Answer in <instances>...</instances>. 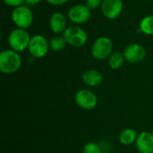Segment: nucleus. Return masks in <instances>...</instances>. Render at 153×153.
<instances>
[{
    "mask_svg": "<svg viewBox=\"0 0 153 153\" xmlns=\"http://www.w3.org/2000/svg\"><path fill=\"white\" fill-rule=\"evenodd\" d=\"M22 66V58L18 52L13 49H4L0 53V71L11 74L17 72Z\"/></svg>",
    "mask_w": 153,
    "mask_h": 153,
    "instance_id": "f257e3e1",
    "label": "nucleus"
},
{
    "mask_svg": "<svg viewBox=\"0 0 153 153\" xmlns=\"http://www.w3.org/2000/svg\"><path fill=\"white\" fill-rule=\"evenodd\" d=\"M31 37L25 29L16 28L13 30L8 36V44L11 49L16 52H22L28 48Z\"/></svg>",
    "mask_w": 153,
    "mask_h": 153,
    "instance_id": "f03ea898",
    "label": "nucleus"
},
{
    "mask_svg": "<svg viewBox=\"0 0 153 153\" xmlns=\"http://www.w3.org/2000/svg\"><path fill=\"white\" fill-rule=\"evenodd\" d=\"M11 19L17 28L27 30L33 22V13L27 5H20L14 7L11 13Z\"/></svg>",
    "mask_w": 153,
    "mask_h": 153,
    "instance_id": "7ed1b4c3",
    "label": "nucleus"
},
{
    "mask_svg": "<svg viewBox=\"0 0 153 153\" xmlns=\"http://www.w3.org/2000/svg\"><path fill=\"white\" fill-rule=\"evenodd\" d=\"M63 36L66 43L74 48L83 47L88 41L87 32L79 26H69L64 31Z\"/></svg>",
    "mask_w": 153,
    "mask_h": 153,
    "instance_id": "20e7f679",
    "label": "nucleus"
},
{
    "mask_svg": "<svg viewBox=\"0 0 153 153\" xmlns=\"http://www.w3.org/2000/svg\"><path fill=\"white\" fill-rule=\"evenodd\" d=\"M113 42L108 37L98 38L91 48V55L97 60H104L110 56L113 50Z\"/></svg>",
    "mask_w": 153,
    "mask_h": 153,
    "instance_id": "39448f33",
    "label": "nucleus"
},
{
    "mask_svg": "<svg viewBox=\"0 0 153 153\" xmlns=\"http://www.w3.org/2000/svg\"><path fill=\"white\" fill-rule=\"evenodd\" d=\"M49 48V42L43 35L40 34H37L31 37L28 47L30 54L35 58H41L45 56L48 54Z\"/></svg>",
    "mask_w": 153,
    "mask_h": 153,
    "instance_id": "423d86ee",
    "label": "nucleus"
},
{
    "mask_svg": "<svg viewBox=\"0 0 153 153\" xmlns=\"http://www.w3.org/2000/svg\"><path fill=\"white\" fill-rule=\"evenodd\" d=\"M67 14L72 22L80 25L87 22L90 20L91 12L86 4H75L69 9Z\"/></svg>",
    "mask_w": 153,
    "mask_h": 153,
    "instance_id": "0eeeda50",
    "label": "nucleus"
},
{
    "mask_svg": "<svg viewBox=\"0 0 153 153\" xmlns=\"http://www.w3.org/2000/svg\"><path fill=\"white\" fill-rule=\"evenodd\" d=\"M75 102L80 108L85 110H91L97 106L98 98L93 91L82 89L75 94Z\"/></svg>",
    "mask_w": 153,
    "mask_h": 153,
    "instance_id": "6e6552de",
    "label": "nucleus"
},
{
    "mask_svg": "<svg viewBox=\"0 0 153 153\" xmlns=\"http://www.w3.org/2000/svg\"><path fill=\"white\" fill-rule=\"evenodd\" d=\"M123 55L127 62L131 64H138L145 58L146 50L141 44L132 43L125 48Z\"/></svg>",
    "mask_w": 153,
    "mask_h": 153,
    "instance_id": "1a4fd4ad",
    "label": "nucleus"
},
{
    "mask_svg": "<svg viewBox=\"0 0 153 153\" xmlns=\"http://www.w3.org/2000/svg\"><path fill=\"white\" fill-rule=\"evenodd\" d=\"M123 10L122 0H103L101 4V11L103 15L110 20L117 18Z\"/></svg>",
    "mask_w": 153,
    "mask_h": 153,
    "instance_id": "9d476101",
    "label": "nucleus"
},
{
    "mask_svg": "<svg viewBox=\"0 0 153 153\" xmlns=\"http://www.w3.org/2000/svg\"><path fill=\"white\" fill-rule=\"evenodd\" d=\"M135 145L140 153H153V134L147 131L140 133Z\"/></svg>",
    "mask_w": 153,
    "mask_h": 153,
    "instance_id": "9b49d317",
    "label": "nucleus"
},
{
    "mask_svg": "<svg viewBox=\"0 0 153 153\" xmlns=\"http://www.w3.org/2000/svg\"><path fill=\"white\" fill-rule=\"evenodd\" d=\"M66 17L65 14H63L60 12H56L51 14L49 18V25L51 30L56 34L64 33V31L66 30Z\"/></svg>",
    "mask_w": 153,
    "mask_h": 153,
    "instance_id": "f8f14e48",
    "label": "nucleus"
},
{
    "mask_svg": "<svg viewBox=\"0 0 153 153\" xmlns=\"http://www.w3.org/2000/svg\"><path fill=\"white\" fill-rule=\"evenodd\" d=\"M82 78V82L90 87L99 86L103 81V76L101 73L95 69H89L85 71Z\"/></svg>",
    "mask_w": 153,
    "mask_h": 153,
    "instance_id": "ddd939ff",
    "label": "nucleus"
},
{
    "mask_svg": "<svg viewBox=\"0 0 153 153\" xmlns=\"http://www.w3.org/2000/svg\"><path fill=\"white\" fill-rule=\"evenodd\" d=\"M137 136H138V134L134 129L127 128V129H125L124 131H122L121 134H119V142L123 145L128 146V145H131L132 143H135Z\"/></svg>",
    "mask_w": 153,
    "mask_h": 153,
    "instance_id": "4468645a",
    "label": "nucleus"
},
{
    "mask_svg": "<svg viewBox=\"0 0 153 153\" xmlns=\"http://www.w3.org/2000/svg\"><path fill=\"white\" fill-rule=\"evenodd\" d=\"M66 44L67 43L64 38V36L56 35L50 39L49 47H50V49L53 50L54 52H60L65 48Z\"/></svg>",
    "mask_w": 153,
    "mask_h": 153,
    "instance_id": "2eb2a0df",
    "label": "nucleus"
},
{
    "mask_svg": "<svg viewBox=\"0 0 153 153\" xmlns=\"http://www.w3.org/2000/svg\"><path fill=\"white\" fill-rule=\"evenodd\" d=\"M125 60H126L125 56L122 53L115 52V53H112L110 56L108 57V65L110 66V68L117 70V69H119L123 65Z\"/></svg>",
    "mask_w": 153,
    "mask_h": 153,
    "instance_id": "dca6fc26",
    "label": "nucleus"
},
{
    "mask_svg": "<svg viewBox=\"0 0 153 153\" xmlns=\"http://www.w3.org/2000/svg\"><path fill=\"white\" fill-rule=\"evenodd\" d=\"M140 30L146 35H153V15L145 16L141 21Z\"/></svg>",
    "mask_w": 153,
    "mask_h": 153,
    "instance_id": "f3484780",
    "label": "nucleus"
},
{
    "mask_svg": "<svg viewBox=\"0 0 153 153\" xmlns=\"http://www.w3.org/2000/svg\"><path fill=\"white\" fill-rule=\"evenodd\" d=\"M83 153H101V149L98 143L90 142L84 145Z\"/></svg>",
    "mask_w": 153,
    "mask_h": 153,
    "instance_id": "a211bd4d",
    "label": "nucleus"
},
{
    "mask_svg": "<svg viewBox=\"0 0 153 153\" xmlns=\"http://www.w3.org/2000/svg\"><path fill=\"white\" fill-rule=\"evenodd\" d=\"M103 0H86V5L91 9L94 10L101 6Z\"/></svg>",
    "mask_w": 153,
    "mask_h": 153,
    "instance_id": "6ab92c4d",
    "label": "nucleus"
},
{
    "mask_svg": "<svg viewBox=\"0 0 153 153\" xmlns=\"http://www.w3.org/2000/svg\"><path fill=\"white\" fill-rule=\"evenodd\" d=\"M3 2L9 6L17 7V6L22 5V3L25 2V0H3Z\"/></svg>",
    "mask_w": 153,
    "mask_h": 153,
    "instance_id": "aec40b11",
    "label": "nucleus"
},
{
    "mask_svg": "<svg viewBox=\"0 0 153 153\" xmlns=\"http://www.w3.org/2000/svg\"><path fill=\"white\" fill-rule=\"evenodd\" d=\"M46 1L52 5H62L65 4L68 0H46Z\"/></svg>",
    "mask_w": 153,
    "mask_h": 153,
    "instance_id": "412c9836",
    "label": "nucleus"
},
{
    "mask_svg": "<svg viewBox=\"0 0 153 153\" xmlns=\"http://www.w3.org/2000/svg\"><path fill=\"white\" fill-rule=\"evenodd\" d=\"M41 0H25V3L29 5H34L37 4L38 3H39Z\"/></svg>",
    "mask_w": 153,
    "mask_h": 153,
    "instance_id": "4be33fe9",
    "label": "nucleus"
}]
</instances>
